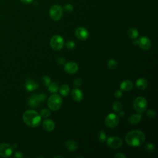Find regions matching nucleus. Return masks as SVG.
I'll use <instances>...</instances> for the list:
<instances>
[{
	"mask_svg": "<svg viewBox=\"0 0 158 158\" xmlns=\"http://www.w3.org/2000/svg\"><path fill=\"white\" fill-rule=\"evenodd\" d=\"M48 87V91L52 93H56L59 90V86L56 83H51Z\"/></svg>",
	"mask_w": 158,
	"mask_h": 158,
	"instance_id": "nucleus-23",
	"label": "nucleus"
},
{
	"mask_svg": "<svg viewBox=\"0 0 158 158\" xmlns=\"http://www.w3.org/2000/svg\"><path fill=\"white\" fill-rule=\"evenodd\" d=\"M75 35L77 37L81 40H86L89 37L88 30L83 27L77 28L75 30Z\"/></svg>",
	"mask_w": 158,
	"mask_h": 158,
	"instance_id": "nucleus-12",
	"label": "nucleus"
},
{
	"mask_svg": "<svg viewBox=\"0 0 158 158\" xmlns=\"http://www.w3.org/2000/svg\"><path fill=\"white\" fill-rule=\"evenodd\" d=\"M62 102V98L57 94H52L51 95L48 100V107L53 110L56 111L60 109Z\"/></svg>",
	"mask_w": 158,
	"mask_h": 158,
	"instance_id": "nucleus-3",
	"label": "nucleus"
},
{
	"mask_svg": "<svg viewBox=\"0 0 158 158\" xmlns=\"http://www.w3.org/2000/svg\"><path fill=\"white\" fill-rule=\"evenodd\" d=\"M145 141L144 133L138 130L129 131L125 136V141L130 146L136 147L141 145Z\"/></svg>",
	"mask_w": 158,
	"mask_h": 158,
	"instance_id": "nucleus-1",
	"label": "nucleus"
},
{
	"mask_svg": "<svg viewBox=\"0 0 158 158\" xmlns=\"http://www.w3.org/2000/svg\"><path fill=\"white\" fill-rule=\"evenodd\" d=\"M114 96L117 98H120L122 96V92L121 90H117L114 93Z\"/></svg>",
	"mask_w": 158,
	"mask_h": 158,
	"instance_id": "nucleus-35",
	"label": "nucleus"
},
{
	"mask_svg": "<svg viewBox=\"0 0 158 158\" xmlns=\"http://www.w3.org/2000/svg\"><path fill=\"white\" fill-rule=\"evenodd\" d=\"M13 148L7 144L2 143L0 144V156L2 157H8L13 152Z\"/></svg>",
	"mask_w": 158,
	"mask_h": 158,
	"instance_id": "nucleus-10",
	"label": "nucleus"
},
{
	"mask_svg": "<svg viewBox=\"0 0 158 158\" xmlns=\"http://www.w3.org/2000/svg\"><path fill=\"white\" fill-rule=\"evenodd\" d=\"M63 9L57 4L53 5L49 9V15L51 18L56 21L60 20L62 16Z\"/></svg>",
	"mask_w": 158,
	"mask_h": 158,
	"instance_id": "nucleus-5",
	"label": "nucleus"
},
{
	"mask_svg": "<svg viewBox=\"0 0 158 158\" xmlns=\"http://www.w3.org/2000/svg\"><path fill=\"white\" fill-rule=\"evenodd\" d=\"M133 87V83L130 80H125L121 83L120 85V88L121 90L124 91H130Z\"/></svg>",
	"mask_w": 158,
	"mask_h": 158,
	"instance_id": "nucleus-18",
	"label": "nucleus"
},
{
	"mask_svg": "<svg viewBox=\"0 0 158 158\" xmlns=\"http://www.w3.org/2000/svg\"><path fill=\"white\" fill-rule=\"evenodd\" d=\"M14 156L16 157H22L23 155H22V154L20 152H16L15 153Z\"/></svg>",
	"mask_w": 158,
	"mask_h": 158,
	"instance_id": "nucleus-37",
	"label": "nucleus"
},
{
	"mask_svg": "<svg viewBox=\"0 0 158 158\" xmlns=\"http://www.w3.org/2000/svg\"><path fill=\"white\" fill-rule=\"evenodd\" d=\"M43 128L48 131H52L55 128V123L51 119H46L43 122Z\"/></svg>",
	"mask_w": 158,
	"mask_h": 158,
	"instance_id": "nucleus-15",
	"label": "nucleus"
},
{
	"mask_svg": "<svg viewBox=\"0 0 158 158\" xmlns=\"http://www.w3.org/2000/svg\"><path fill=\"white\" fill-rule=\"evenodd\" d=\"M98 139L99 141L101 142H104L106 141V135L105 133V132L102 130H101L99 133H98Z\"/></svg>",
	"mask_w": 158,
	"mask_h": 158,
	"instance_id": "nucleus-28",
	"label": "nucleus"
},
{
	"mask_svg": "<svg viewBox=\"0 0 158 158\" xmlns=\"http://www.w3.org/2000/svg\"><path fill=\"white\" fill-rule=\"evenodd\" d=\"M65 146L67 150L70 151H73L78 149V144L76 141L73 140L67 141L65 143Z\"/></svg>",
	"mask_w": 158,
	"mask_h": 158,
	"instance_id": "nucleus-19",
	"label": "nucleus"
},
{
	"mask_svg": "<svg viewBox=\"0 0 158 158\" xmlns=\"http://www.w3.org/2000/svg\"><path fill=\"white\" fill-rule=\"evenodd\" d=\"M133 107L135 110L139 112V113H142L147 108L148 103L146 99L142 96H139L137 97L136 99H135L133 101Z\"/></svg>",
	"mask_w": 158,
	"mask_h": 158,
	"instance_id": "nucleus-4",
	"label": "nucleus"
},
{
	"mask_svg": "<svg viewBox=\"0 0 158 158\" xmlns=\"http://www.w3.org/2000/svg\"><path fill=\"white\" fill-rule=\"evenodd\" d=\"M42 82H43V85H44L45 86L48 87V86L50 85V83H51V78H50L48 76H46V75L43 76V78H42Z\"/></svg>",
	"mask_w": 158,
	"mask_h": 158,
	"instance_id": "nucleus-29",
	"label": "nucleus"
},
{
	"mask_svg": "<svg viewBox=\"0 0 158 158\" xmlns=\"http://www.w3.org/2000/svg\"><path fill=\"white\" fill-rule=\"evenodd\" d=\"M122 107V105L120 102L116 101L112 105V108L115 112H119Z\"/></svg>",
	"mask_w": 158,
	"mask_h": 158,
	"instance_id": "nucleus-27",
	"label": "nucleus"
},
{
	"mask_svg": "<svg viewBox=\"0 0 158 158\" xmlns=\"http://www.w3.org/2000/svg\"><path fill=\"white\" fill-rule=\"evenodd\" d=\"M114 157H115V158H126L127 156H126L123 153L118 152V153L116 154L114 156Z\"/></svg>",
	"mask_w": 158,
	"mask_h": 158,
	"instance_id": "nucleus-36",
	"label": "nucleus"
},
{
	"mask_svg": "<svg viewBox=\"0 0 158 158\" xmlns=\"http://www.w3.org/2000/svg\"><path fill=\"white\" fill-rule=\"evenodd\" d=\"M75 43L72 41H68L65 44V46L68 49H72L75 47Z\"/></svg>",
	"mask_w": 158,
	"mask_h": 158,
	"instance_id": "nucleus-32",
	"label": "nucleus"
},
{
	"mask_svg": "<svg viewBox=\"0 0 158 158\" xmlns=\"http://www.w3.org/2000/svg\"><path fill=\"white\" fill-rule=\"evenodd\" d=\"M63 9L64 10L65 12H67V13H70L73 11V6L72 5V4H67L66 5H65L64 6V8Z\"/></svg>",
	"mask_w": 158,
	"mask_h": 158,
	"instance_id": "nucleus-30",
	"label": "nucleus"
},
{
	"mask_svg": "<svg viewBox=\"0 0 158 158\" xmlns=\"http://www.w3.org/2000/svg\"><path fill=\"white\" fill-rule=\"evenodd\" d=\"M145 149L147 152L152 153L155 151V146L152 143H149L145 145Z\"/></svg>",
	"mask_w": 158,
	"mask_h": 158,
	"instance_id": "nucleus-26",
	"label": "nucleus"
},
{
	"mask_svg": "<svg viewBox=\"0 0 158 158\" xmlns=\"http://www.w3.org/2000/svg\"><path fill=\"white\" fill-rule=\"evenodd\" d=\"M107 67L110 70H114L117 67V62L115 60L110 59L107 61Z\"/></svg>",
	"mask_w": 158,
	"mask_h": 158,
	"instance_id": "nucleus-24",
	"label": "nucleus"
},
{
	"mask_svg": "<svg viewBox=\"0 0 158 158\" xmlns=\"http://www.w3.org/2000/svg\"><path fill=\"white\" fill-rule=\"evenodd\" d=\"M146 115L147 117H148L150 118H153L156 117V113L154 110H149L146 112Z\"/></svg>",
	"mask_w": 158,
	"mask_h": 158,
	"instance_id": "nucleus-31",
	"label": "nucleus"
},
{
	"mask_svg": "<svg viewBox=\"0 0 158 158\" xmlns=\"http://www.w3.org/2000/svg\"><path fill=\"white\" fill-rule=\"evenodd\" d=\"M142 114H131L128 119V122L131 125H135L139 123L141 119Z\"/></svg>",
	"mask_w": 158,
	"mask_h": 158,
	"instance_id": "nucleus-16",
	"label": "nucleus"
},
{
	"mask_svg": "<svg viewBox=\"0 0 158 158\" xmlns=\"http://www.w3.org/2000/svg\"><path fill=\"white\" fill-rule=\"evenodd\" d=\"M54 157H63V156H56Z\"/></svg>",
	"mask_w": 158,
	"mask_h": 158,
	"instance_id": "nucleus-40",
	"label": "nucleus"
},
{
	"mask_svg": "<svg viewBox=\"0 0 158 158\" xmlns=\"http://www.w3.org/2000/svg\"><path fill=\"white\" fill-rule=\"evenodd\" d=\"M59 91L60 93L61 94L62 96H66L69 94V91H70V88L69 86L66 85V84H64L62 85L60 88H59Z\"/></svg>",
	"mask_w": 158,
	"mask_h": 158,
	"instance_id": "nucleus-21",
	"label": "nucleus"
},
{
	"mask_svg": "<svg viewBox=\"0 0 158 158\" xmlns=\"http://www.w3.org/2000/svg\"><path fill=\"white\" fill-rule=\"evenodd\" d=\"M57 62L59 65H63L65 64V59L62 57H58L57 59Z\"/></svg>",
	"mask_w": 158,
	"mask_h": 158,
	"instance_id": "nucleus-34",
	"label": "nucleus"
},
{
	"mask_svg": "<svg viewBox=\"0 0 158 158\" xmlns=\"http://www.w3.org/2000/svg\"><path fill=\"white\" fill-rule=\"evenodd\" d=\"M50 115H51L50 110H49V109H48L47 108L43 109L40 111V115H41V117H42L43 118H48Z\"/></svg>",
	"mask_w": 158,
	"mask_h": 158,
	"instance_id": "nucleus-25",
	"label": "nucleus"
},
{
	"mask_svg": "<svg viewBox=\"0 0 158 158\" xmlns=\"http://www.w3.org/2000/svg\"><path fill=\"white\" fill-rule=\"evenodd\" d=\"M136 85L138 89L144 90L148 86V81L146 79H144L143 78H139L136 80Z\"/></svg>",
	"mask_w": 158,
	"mask_h": 158,
	"instance_id": "nucleus-20",
	"label": "nucleus"
},
{
	"mask_svg": "<svg viewBox=\"0 0 158 158\" xmlns=\"http://www.w3.org/2000/svg\"><path fill=\"white\" fill-rule=\"evenodd\" d=\"M107 146L112 149H117L122 146V139L118 136H110L106 140Z\"/></svg>",
	"mask_w": 158,
	"mask_h": 158,
	"instance_id": "nucleus-9",
	"label": "nucleus"
},
{
	"mask_svg": "<svg viewBox=\"0 0 158 158\" xmlns=\"http://www.w3.org/2000/svg\"><path fill=\"white\" fill-rule=\"evenodd\" d=\"M73 83H74V85H75V86L78 87V86H81V83H82V81H81V80L80 78H76V79L74 80Z\"/></svg>",
	"mask_w": 158,
	"mask_h": 158,
	"instance_id": "nucleus-33",
	"label": "nucleus"
},
{
	"mask_svg": "<svg viewBox=\"0 0 158 158\" xmlns=\"http://www.w3.org/2000/svg\"><path fill=\"white\" fill-rule=\"evenodd\" d=\"M119 123V117L115 114L110 113L105 118V124L109 128L115 127Z\"/></svg>",
	"mask_w": 158,
	"mask_h": 158,
	"instance_id": "nucleus-8",
	"label": "nucleus"
},
{
	"mask_svg": "<svg viewBox=\"0 0 158 158\" xmlns=\"http://www.w3.org/2000/svg\"><path fill=\"white\" fill-rule=\"evenodd\" d=\"M46 99V96L43 93H41L40 94H33L29 98L28 101V104L30 106L32 107H35L39 106L40 102L44 101Z\"/></svg>",
	"mask_w": 158,
	"mask_h": 158,
	"instance_id": "nucleus-7",
	"label": "nucleus"
},
{
	"mask_svg": "<svg viewBox=\"0 0 158 158\" xmlns=\"http://www.w3.org/2000/svg\"><path fill=\"white\" fill-rule=\"evenodd\" d=\"M50 45L51 47L56 51L60 50L64 45L63 38L60 35H54L50 40Z\"/></svg>",
	"mask_w": 158,
	"mask_h": 158,
	"instance_id": "nucleus-6",
	"label": "nucleus"
},
{
	"mask_svg": "<svg viewBox=\"0 0 158 158\" xmlns=\"http://www.w3.org/2000/svg\"><path fill=\"white\" fill-rule=\"evenodd\" d=\"M119 112H120L119 114H118V116H119V117H123V116L125 115V112H124L120 111V110Z\"/></svg>",
	"mask_w": 158,
	"mask_h": 158,
	"instance_id": "nucleus-39",
	"label": "nucleus"
},
{
	"mask_svg": "<svg viewBox=\"0 0 158 158\" xmlns=\"http://www.w3.org/2000/svg\"><path fill=\"white\" fill-rule=\"evenodd\" d=\"M127 33H128V36L130 38L133 39V40L136 39L139 36L138 31L136 28H131L129 29L128 31H127Z\"/></svg>",
	"mask_w": 158,
	"mask_h": 158,
	"instance_id": "nucleus-22",
	"label": "nucleus"
},
{
	"mask_svg": "<svg viewBox=\"0 0 158 158\" xmlns=\"http://www.w3.org/2000/svg\"><path fill=\"white\" fill-rule=\"evenodd\" d=\"M25 89L28 91H33L35 89H36L39 85L37 83L31 80H28L27 81V82L25 83Z\"/></svg>",
	"mask_w": 158,
	"mask_h": 158,
	"instance_id": "nucleus-17",
	"label": "nucleus"
},
{
	"mask_svg": "<svg viewBox=\"0 0 158 158\" xmlns=\"http://www.w3.org/2000/svg\"><path fill=\"white\" fill-rule=\"evenodd\" d=\"M22 118L25 123L32 128L38 127L41 120V115L34 110H26L23 113Z\"/></svg>",
	"mask_w": 158,
	"mask_h": 158,
	"instance_id": "nucleus-2",
	"label": "nucleus"
},
{
	"mask_svg": "<svg viewBox=\"0 0 158 158\" xmlns=\"http://www.w3.org/2000/svg\"><path fill=\"white\" fill-rule=\"evenodd\" d=\"M20 1L25 4H30L33 1V0H20Z\"/></svg>",
	"mask_w": 158,
	"mask_h": 158,
	"instance_id": "nucleus-38",
	"label": "nucleus"
},
{
	"mask_svg": "<svg viewBox=\"0 0 158 158\" xmlns=\"http://www.w3.org/2000/svg\"><path fill=\"white\" fill-rule=\"evenodd\" d=\"M64 70L67 73L69 74H73L76 73L78 71V65L75 62H69L65 64Z\"/></svg>",
	"mask_w": 158,
	"mask_h": 158,
	"instance_id": "nucleus-13",
	"label": "nucleus"
},
{
	"mask_svg": "<svg viewBox=\"0 0 158 158\" xmlns=\"http://www.w3.org/2000/svg\"><path fill=\"white\" fill-rule=\"evenodd\" d=\"M72 98L73 99L74 101L77 102H79L81 101L83 98V92L78 88H74L71 92Z\"/></svg>",
	"mask_w": 158,
	"mask_h": 158,
	"instance_id": "nucleus-14",
	"label": "nucleus"
},
{
	"mask_svg": "<svg viewBox=\"0 0 158 158\" xmlns=\"http://www.w3.org/2000/svg\"><path fill=\"white\" fill-rule=\"evenodd\" d=\"M139 47L145 51L149 50L151 47V42L147 36H141L136 41Z\"/></svg>",
	"mask_w": 158,
	"mask_h": 158,
	"instance_id": "nucleus-11",
	"label": "nucleus"
}]
</instances>
